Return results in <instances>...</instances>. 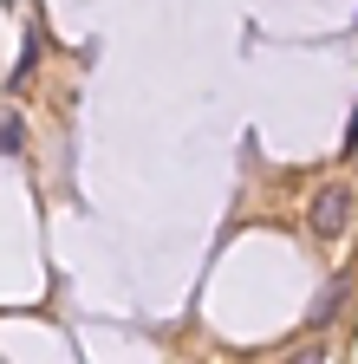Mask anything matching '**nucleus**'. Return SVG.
Here are the masks:
<instances>
[{
    "label": "nucleus",
    "mask_w": 358,
    "mask_h": 364,
    "mask_svg": "<svg viewBox=\"0 0 358 364\" xmlns=\"http://www.w3.org/2000/svg\"><path fill=\"white\" fill-rule=\"evenodd\" d=\"M332 312H339V293H320V306H312V318H306V326H326Z\"/></svg>",
    "instance_id": "nucleus-3"
},
{
    "label": "nucleus",
    "mask_w": 358,
    "mask_h": 364,
    "mask_svg": "<svg viewBox=\"0 0 358 364\" xmlns=\"http://www.w3.org/2000/svg\"><path fill=\"white\" fill-rule=\"evenodd\" d=\"M0 150H7V156H20V150H26V130H20V117H14V111L0 117Z\"/></svg>",
    "instance_id": "nucleus-2"
},
{
    "label": "nucleus",
    "mask_w": 358,
    "mask_h": 364,
    "mask_svg": "<svg viewBox=\"0 0 358 364\" xmlns=\"http://www.w3.org/2000/svg\"><path fill=\"white\" fill-rule=\"evenodd\" d=\"M345 228H352V189H320V196H312V235L339 241Z\"/></svg>",
    "instance_id": "nucleus-1"
},
{
    "label": "nucleus",
    "mask_w": 358,
    "mask_h": 364,
    "mask_svg": "<svg viewBox=\"0 0 358 364\" xmlns=\"http://www.w3.org/2000/svg\"><path fill=\"white\" fill-rule=\"evenodd\" d=\"M345 150H358V111H352V124H345Z\"/></svg>",
    "instance_id": "nucleus-4"
}]
</instances>
